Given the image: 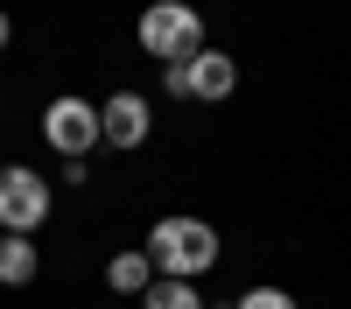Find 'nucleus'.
<instances>
[{"label":"nucleus","instance_id":"1","mask_svg":"<svg viewBox=\"0 0 351 309\" xmlns=\"http://www.w3.org/2000/svg\"><path fill=\"white\" fill-rule=\"evenodd\" d=\"M141 253H148V267L162 281H197L204 267H218V232L204 218H162Z\"/></svg>","mask_w":351,"mask_h":309},{"label":"nucleus","instance_id":"2","mask_svg":"<svg viewBox=\"0 0 351 309\" xmlns=\"http://www.w3.org/2000/svg\"><path fill=\"white\" fill-rule=\"evenodd\" d=\"M141 49L155 56V64H190V56L204 49V21L197 8H183V0H155L148 14H141Z\"/></svg>","mask_w":351,"mask_h":309},{"label":"nucleus","instance_id":"3","mask_svg":"<svg viewBox=\"0 0 351 309\" xmlns=\"http://www.w3.org/2000/svg\"><path fill=\"white\" fill-rule=\"evenodd\" d=\"M232 84H239V64L225 49H197L190 64L162 71V92H176V99H232Z\"/></svg>","mask_w":351,"mask_h":309},{"label":"nucleus","instance_id":"4","mask_svg":"<svg viewBox=\"0 0 351 309\" xmlns=\"http://www.w3.org/2000/svg\"><path fill=\"white\" fill-rule=\"evenodd\" d=\"M49 183L36 176V169H0V232H36V225L49 218Z\"/></svg>","mask_w":351,"mask_h":309},{"label":"nucleus","instance_id":"5","mask_svg":"<svg viewBox=\"0 0 351 309\" xmlns=\"http://www.w3.org/2000/svg\"><path fill=\"white\" fill-rule=\"evenodd\" d=\"M43 140H49L64 162H84V155L99 148V106H92V99H56V106L43 112Z\"/></svg>","mask_w":351,"mask_h":309},{"label":"nucleus","instance_id":"6","mask_svg":"<svg viewBox=\"0 0 351 309\" xmlns=\"http://www.w3.org/2000/svg\"><path fill=\"white\" fill-rule=\"evenodd\" d=\"M148 127H155V112H148L141 92H112V99L99 106V140H106V148H141Z\"/></svg>","mask_w":351,"mask_h":309},{"label":"nucleus","instance_id":"7","mask_svg":"<svg viewBox=\"0 0 351 309\" xmlns=\"http://www.w3.org/2000/svg\"><path fill=\"white\" fill-rule=\"evenodd\" d=\"M36 267H43L36 239H21V232H0V281H8V288H28V281H36Z\"/></svg>","mask_w":351,"mask_h":309},{"label":"nucleus","instance_id":"8","mask_svg":"<svg viewBox=\"0 0 351 309\" xmlns=\"http://www.w3.org/2000/svg\"><path fill=\"white\" fill-rule=\"evenodd\" d=\"M106 281H112V295H148V281H155V267H148V253H112V267H106Z\"/></svg>","mask_w":351,"mask_h":309},{"label":"nucleus","instance_id":"9","mask_svg":"<svg viewBox=\"0 0 351 309\" xmlns=\"http://www.w3.org/2000/svg\"><path fill=\"white\" fill-rule=\"evenodd\" d=\"M148 309H204V295H197V281H148V295H141Z\"/></svg>","mask_w":351,"mask_h":309},{"label":"nucleus","instance_id":"10","mask_svg":"<svg viewBox=\"0 0 351 309\" xmlns=\"http://www.w3.org/2000/svg\"><path fill=\"white\" fill-rule=\"evenodd\" d=\"M239 309H295V295H288V288H246Z\"/></svg>","mask_w":351,"mask_h":309},{"label":"nucleus","instance_id":"11","mask_svg":"<svg viewBox=\"0 0 351 309\" xmlns=\"http://www.w3.org/2000/svg\"><path fill=\"white\" fill-rule=\"evenodd\" d=\"M8 36H14V28H8V14H0V49H8Z\"/></svg>","mask_w":351,"mask_h":309}]
</instances>
